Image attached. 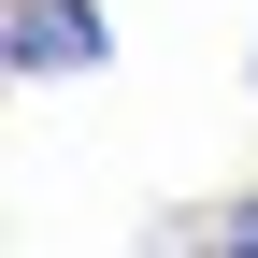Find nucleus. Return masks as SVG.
<instances>
[{
	"mask_svg": "<svg viewBox=\"0 0 258 258\" xmlns=\"http://www.w3.org/2000/svg\"><path fill=\"white\" fill-rule=\"evenodd\" d=\"M101 57H115V15H101V0H15V72L29 86L101 72Z\"/></svg>",
	"mask_w": 258,
	"mask_h": 258,
	"instance_id": "nucleus-1",
	"label": "nucleus"
},
{
	"mask_svg": "<svg viewBox=\"0 0 258 258\" xmlns=\"http://www.w3.org/2000/svg\"><path fill=\"white\" fill-rule=\"evenodd\" d=\"M215 244H258V186H244V201H215Z\"/></svg>",
	"mask_w": 258,
	"mask_h": 258,
	"instance_id": "nucleus-2",
	"label": "nucleus"
},
{
	"mask_svg": "<svg viewBox=\"0 0 258 258\" xmlns=\"http://www.w3.org/2000/svg\"><path fill=\"white\" fill-rule=\"evenodd\" d=\"M244 101H258V57H244Z\"/></svg>",
	"mask_w": 258,
	"mask_h": 258,
	"instance_id": "nucleus-3",
	"label": "nucleus"
}]
</instances>
